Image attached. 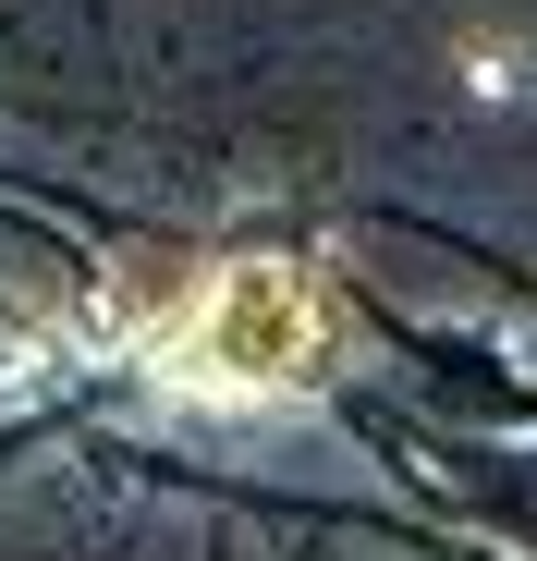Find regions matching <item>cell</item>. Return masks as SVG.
Wrapping results in <instances>:
<instances>
[{
    "instance_id": "6da1fadb",
    "label": "cell",
    "mask_w": 537,
    "mask_h": 561,
    "mask_svg": "<svg viewBox=\"0 0 537 561\" xmlns=\"http://www.w3.org/2000/svg\"><path fill=\"white\" fill-rule=\"evenodd\" d=\"M159 354H171V379H232V391H282V379H306L318 366V294L294 268H208L184 306H171V330H159Z\"/></svg>"
}]
</instances>
